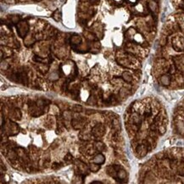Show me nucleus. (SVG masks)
Here are the masks:
<instances>
[{"label": "nucleus", "instance_id": "1", "mask_svg": "<svg viewBox=\"0 0 184 184\" xmlns=\"http://www.w3.org/2000/svg\"><path fill=\"white\" fill-rule=\"evenodd\" d=\"M126 128L138 158L151 152L167 128L168 117L161 103L146 98L132 103L126 110Z\"/></svg>", "mask_w": 184, "mask_h": 184}, {"label": "nucleus", "instance_id": "2", "mask_svg": "<svg viewBox=\"0 0 184 184\" xmlns=\"http://www.w3.org/2000/svg\"><path fill=\"white\" fill-rule=\"evenodd\" d=\"M141 183H184V149H172L157 154L143 165Z\"/></svg>", "mask_w": 184, "mask_h": 184}, {"label": "nucleus", "instance_id": "3", "mask_svg": "<svg viewBox=\"0 0 184 184\" xmlns=\"http://www.w3.org/2000/svg\"><path fill=\"white\" fill-rule=\"evenodd\" d=\"M173 126L176 132L184 138V100L175 110Z\"/></svg>", "mask_w": 184, "mask_h": 184}, {"label": "nucleus", "instance_id": "4", "mask_svg": "<svg viewBox=\"0 0 184 184\" xmlns=\"http://www.w3.org/2000/svg\"><path fill=\"white\" fill-rule=\"evenodd\" d=\"M104 127L103 125H97L95 126L93 128V131H92V133L94 137L96 138H99V137H102L104 134Z\"/></svg>", "mask_w": 184, "mask_h": 184}, {"label": "nucleus", "instance_id": "5", "mask_svg": "<svg viewBox=\"0 0 184 184\" xmlns=\"http://www.w3.org/2000/svg\"><path fill=\"white\" fill-rule=\"evenodd\" d=\"M94 161L97 163H100V164H102V163L104 162V157L103 156V154H98L97 155L95 158H94Z\"/></svg>", "mask_w": 184, "mask_h": 184}, {"label": "nucleus", "instance_id": "6", "mask_svg": "<svg viewBox=\"0 0 184 184\" xmlns=\"http://www.w3.org/2000/svg\"><path fill=\"white\" fill-rule=\"evenodd\" d=\"M95 147H96V149H97L98 151H102V150H104V144L102 142H96V144H95Z\"/></svg>", "mask_w": 184, "mask_h": 184}, {"label": "nucleus", "instance_id": "7", "mask_svg": "<svg viewBox=\"0 0 184 184\" xmlns=\"http://www.w3.org/2000/svg\"><path fill=\"white\" fill-rule=\"evenodd\" d=\"M99 168H100V166H99V165H95V164H92V165H91V166H90L91 171H93V172H98V170Z\"/></svg>", "mask_w": 184, "mask_h": 184}, {"label": "nucleus", "instance_id": "8", "mask_svg": "<svg viewBox=\"0 0 184 184\" xmlns=\"http://www.w3.org/2000/svg\"><path fill=\"white\" fill-rule=\"evenodd\" d=\"M65 161H66V162L68 163H71V161H72V156L71 155V154H68L65 157Z\"/></svg>", "mask_w": 184, "mask_h": 184}, {"label": "nucleus", "instance_id": "9", "mask_svg": "<svg viewBox=\"0 0 184 184\" xmlns=\"http://www.w3.org/2000/svg\"><path fill=\"white\" fill-rule=\"evenodd\" d=\"M82 106H80V105H76V106H74V108H73V110L75 111V112H81L82 111Z\"/></svg>", "mask_w": 184, "mask_h": 184}, {"label": "nucleus", "instance_id": "10", "mask_svg": "<svg viewBox=\"0 0 184 184\" xmlns=\"http://www.w3.org/2000/svg\"><path fill=\"white\" fill-rule=\"evenodd\" d=\"M59 164H58V163H54L53 165H52V168L53 169H57V168H59Z\"/></svg>", "mask_w": 184, "mask_h": 184}]
</instances>
